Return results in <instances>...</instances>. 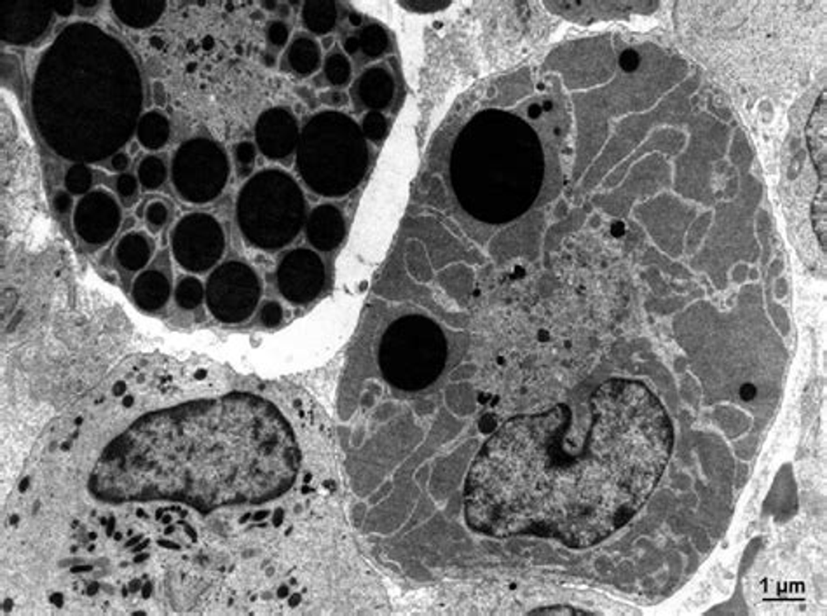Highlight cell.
I'll list each match as a JSON object with an SVG mask.
<instances>
[{"label":"cell","mask_w":827,"mask_h":616,"mask_svg":"<svg viewBox=\"0 0 827 616\" xmlns=\"http://www.w3.org/2000/svg\"><path fill=\"white\" fill-rule=\"evenodd\" d=\"M262 287L254 269L239 260H229L213 271L207 283V304L222 323H241L254 315Z\"/></svg>","instance_id":"obj_9"},{"label":"cell","mask_w":827,"mask_h":616,"mask_svg":"<svg viewBox=\"0 0 827 616\" xmlns=\"http://www.w3.org/2000/svg\"><path fill=\"white\" fill-rule=\"evenodd\" d=\"M138 142L149 150L165 147L170 140V121L157 110L140 117L136 126Z\"/></svg>","instance_id":"obj_22"},{"label":"cell","mask_w":827,"mask_h":616,"mask_svg":"<svg viewBox=\"0 0 827 616\" xmlns=\"http://www.w3.org/2000/svg\"><path fill=\"white\" fill-rule=\"evenodd\" d=\"M349 20H351V23H353L355 26H358V25L361 23V18L358 16V15H351V16H349Z\"/></svg>","instance_id":"obj_43"},{"label":"cell","mask_w":827,"mask_h":616,"mask_svg":"<svg viewBox=\"0 0 827 616\" xmlns=\"http://www.w3.org/2000/svg\"><path fill=\"white\" fill-rule=\"evenodd\" d=\"M806 144L808 152L813 161V167L821 175L822 182H826L827 173V142H826V91L815 102L812 116L806 126Z\"/></svg>","instance_id":"obj_18"},{"label":"cell","mask_w":827,"mask_h":616,"mask_svg":"<svg viewBox=\"0 0 827 616\" xmlns=\"http://www.w3.org/2000/svg\"><path fill=\"white\" fill-rule=\"evenodd\" d=\"M526 112L486 106L458 131L449 180L465 212L489 226H505L541 196L549 163L545 142Z\"/></svg>","instance_id":"obj_4"},{"label":"cell","mask_w":827,"mask_h":616,"mask_svg":"<svg viewBox=\"0 0 827 616\" xmlns=\"http://www.w3.org/2000/svg\"><path fill=\"white\" fill-rule=\"evenodd\" d=\"M171 248L176 262L186 271L205 273L224 254V229L208 213H189L175 226L171 233Z\"/></svg>","instance_id":"obj_10"},{"label":"cell","mask_w":827,"mask_h":616,"mask_svg":"<svg viewBox=\"0 0 827 616\" xmlns=\"http://www.w3.org/2000/svg\"><path fill=\"white\" fill-rule=\"evenodd\" d=\"M360 49L368 58H378L386 53L389 39L381 25H368L361 30Z\"/></svg>","instance_id":"obj_27"},{"label":"cell","mask_w":827,"mask_h":616,"mask_svg":"<svg viewBox=\"0 0 827 616\" xmlns=\"http://www.w3.org/2000/svg\"><path fill=\"white\" fill-rule=\"evenodd\" d=\"M91 184H93V175H91V170L83 163H77L70 170L66 171L65 186H66L68 192L85 194V192L89 191Z\"/></svg>","instance_id":"obj_29"},{"label":"cell","mask_w":827,"mask_h":616,"mask_svg":"<svg viewBox=\"0 0 827 616\" xmlns=\"http://www.w3.org/2000/svg\"><path fill=\"white\" fill-rule=\"evenodd\" d=\"M402 7H405L407 11H412V13H421V15H426V13H437V11H442L450 5L449 0H402L398 2Z\"/></svg>","instance_id":"obj_32"},{"label":"cell","mask_w":827,"mask_h":616,"mask_svg":"<svg viewBox=\"0 0 827 616\" xmlns=\"http://www.w3.org/2000/svg\"><path fill=\"white\" fill-rule=\"evenodd\" d=\"M170 281L161 271H146L135 279L133 298L144 311L161 309L170 298Z\"/></svg>","instance_id":"obj_20"},{"label":"cell","mask_w":827,"mask_h":616,"mask_svg":"<svg viewBox=\"0 0 827 616\" xmlns=\"http://www.w3.org/2000/svg\"><path fill=\"white\" fill-rule=\"evenodd\" d=\"M323 100H325L327 104H330V106H344V104H346V95L332 91V93H327V95L323 96Z\"/></svg>","instance_id":"obj_40"},{"label":"cell","mask_w":827,"mask_h":616,"mask_svg":"<svg viewBox=\"0 0 827 616\" xmlns=\"http://www.w3.org/2000/svg\"><path fill=\"white\" fill-rule=\"evenodd\" d=\"M551 13L571 22L589 23L594 20L625 18L632 13L648 15L658 7L657 2H547Z\"/></svg>","instance_id":"obj_15"},{"label":"cell","mask_w":827,"mask_h":616,"mask_svg":"<svg viewBox=\"0 0 827 616\" xmlns=\"http://www.w3.org/2000/svg\"><path fill=\"white\" fill-rule=\"evenodd\" d=\"M142 104V77L133 55L91 23L65 28L44 53L32 85V112L45 144L83 165L126 146Z\"/></svg>","instance_id":"obj_3"},{"label":"cell","mask_w":827,"mask_h":616,"mask_svg":"<svg viewBox=\"0 0 827 616\" xmlns=\"http://www.w3.org/2000/svg\"><path fill=\"white\" fill-rule=\"evenodd\" d=\"M53 4L37 0H5L0 4V37L5 44L26 45L37 41L53 20Z\"/></svg>","instance_id":"obj_12"},{"label":"cell","mask_w":827,"mask_h":616,"mask_svg":"<svg viewBox=\"0 0 827 616\" xmlns=\"http://www.w3.org/2000/svg\"><path fill=\"white\" fill-rule=\"evenodd\" d=\"M205 287L197 278H184L175 290V300L182 309H196L205 300Z\"/></svg>","instance_id":"obj_26"},{"label":"cell","mask_w":827,"mask_h":616,"mask_svg":"<svg viewBox=\"0 0 827 616\" xmlns=\"http://www.w3.org/2000/svg\"><path fill=\"white\" fill-rule=\"evenodd\" d=\"M357 91L363 106L379 112L389 106L395 96L393 76L381 66L368 68L361 74L357 83Z\"/></svg>","instance_id":"obj_17"},{"label":"cell","mask_w":827,"mask_h":616,"mask_svg":"<svg viewBox=\"0 0 827 616\" xmlns=\"http://www.w3.org/2000/svg\"><path fill=\"white\" fill-rule=\"evenodd\" d=\"M287 58H288L290 68L298 76L308 77L318 70L319 62H321L319 45L309 37H298L290 44Z\"/></svg>","instance_id":"obj_24"},{"label":"cell","mask_w":827,"mask_h":616,"mask_svg":"<svg viewBox=\"0 0 827 616\" xmlns=\"http://www.w3.org/2000/svg\"><path fill=\"white\" fill-rule=\"evenodd\" d=\"M346 224L342 213L332 205H321L309 215L308 220V239L311 245L321 250H336L344 239Z\"/></svg>","instance_id":"obj_16"},{"label":"cell","mask_w":827,"mask_h":616,"mask_svg":"<svg viewBox=\"0 0 827 616\" xmlns=\"http://www.w3.org/2000/svg\"><path fill=\"white\" fill-rule=\"evenodd\" d=\"M166 9V2L163 0H114L112 2V11L121 22L136 28L144 30L149 28L154 23L159 22Z\"/></svg>","instance_id":"obj_19"},{"label":"cell","mask_w":827,"mask_h":616,"mask_svg":"<svg viewBox=\"0 0 827 616\" xmlns=\"http://www.w3.org/2000/svg\"><path fill=\"white\" fill-rule=\"evenodd\" d=\"M672 450L674 426L651 388L610 379L592 393L583 429L570 405L557 404L489 437L468 470V526L492 538L594 547L644 507Z\"/></svg>","instance_id":"obj_1"},{"label":"cell","mask_w":827,"mask_h":616,"mask_svg":"<svg viewBox=\"0 0 827 616\" xmlns=\"http://www.w3.org/2000/svg\"><path fill=\"white\" fill-rule=\"evenodd\" d=\"M294 431L248 393L159 412L108 447L93 475L106 500H178L208 511L285 494L298 477Z\"/></svg>","instance_id":"obj_2"},{"label":"cell","mask_w":827,"mask_h":616,"mask_svg":"<svg viewBox=\"0 0 827 616\" xmlns=\"http://www.w3.org/2000/svg\"><path fill=\"white\" fill-rule=\"evenodd\" d=\"M288 37H290V28H288V25H285L283 22H273L269 25V28H267V39H269V43L273 44V45H276V47L285 45L287 41H288Z\"/></svg>","instance_id":"obj_35"},{"label":"cell","mask_w":827,"mask_h":616,"mask_svg":"<svg viewBox=\"0 0 827 616\" xmlns=\"http://www.w3.org/2000/svg\"><path fill=\"white\" fill-rule=\"evenodd\" d=\"M447 360L442 328L425 315L395 319L379 342L382 378L403 391H421L435 383Z\"/></svg>","instance_id":"obj_7"},{"label":"cell","mask_w":827,"mask_h":616,"mask_svg":"<svg viewBox=\"0 0 827 616\" xmlns=\"http://www.w3.org/2000/svg\"><path fill=\"white\" fill-rule=\"evenodd\" d=\"M138 178H140V184L144 186V189H149V191L159 189L166 180L165 161L157 156H147L138 167Z\"/></svg>","instance_id":"obj_25"},{"label":"cell","mask_w":827,"mask_h":616,"mask_svg":"<svg viewBox=\"0 0 827 616\" xmlns=\"http://www.w3.org/2000/svg\"><path fill=\"white\" fill-rule=\"evenodd\" d=\"M234 156H236V165H237V173L241 177H247L255 165V152L254 144L250 142H241L236 150H234Z\"/></svg>","instance_id":"obj_31"},{"label":"cell","mask_w":827,"mask_h":616,"mask_svg":"<svg viewBox=\"0 0 827 616\" xmlns=\"http://www.w3.org/2000/svg\"><path fill=\"white\" fill-rule=\"evenodd\" d=\"M98 2L96 0H79V5L83 7H95Z\"/></svg>","instance_id":"obj_42"},{"label":"cell","mask_w":827,"mask_h":616,"mask_svg":"<svg viewBox=\"0 0 827 616\" xmlns=\"http://www.w3.org/2000/svg\"><path fill=\"white\" fill-rule=\"evenodd\" d=\"M260 321L266 325V327H276L283 321V309L277 302H267L262 309H260Z\"/></svg>","instance_id":"obj_36"},{"label":"cell","mask_w":827,"mask_h":616,"mask_svg":"<svg viewBox=\"0 0 827 616\" xmlns=\"http://www.w3.org/2000/svg\"><path fill=\"white\" fill-rule=\"evenodd\" d=\"M127 165H129V157H127L125 152H117V154H114V156H112V159H110V167H112V170H126Z\"/></svg>","instance_id":"obj_39"},{"label":"cell","mask_w":827,"mask_h":616,"mask_svg":"<svg viewBox=\"0 0 827 616\" xmlns=\"http://www.w3.org/2000/svg\"><path fill=\"white\" fill-rule=\"evenodd\" d=\"M325 77L332 86L348 85V81L351 77L349 60L340 53L330 55L325 62Z\"/></svg>","instance_id":"obj_28"},{"label":"cell","mask_w":827,"mask_h":616,"mask_svg":"<svg viewBox=\"0 0 827 616\" xmlns=\"http://www.w3.org/2000/svg\"><path fill=\"white\" fill-rule=\"evenodd\" d=\"M344 49H346V53L355 55V53L360 49V39H358V37H348V39L344 41Z\"/></svg>","instance_id":"obj_41"},{"label":"cell","mask_w":827,"mask_h":616,"mask_svg":"<svg viewBox=\"0 0 827 616\" xmlns=\"http://www.w3.org/2000/svg\"><path fill=\"white\" fill-rule=\"evenodd\" d=\"M116 189H117V194L121 196V199H125L126 203H129L136 196L138 182H136V178L133 175L123 173V175H119V178L116 182Z\"/></svg>","instance_id":"obj_34"},{"label":"cell","mask_w":827,"mask_h":616,"mask_svg":"<svg viewBox=\"0 0 827 616\" xmlns=\"http://www.w3.org/2000/svg\"><path fill=\"white\" fill-rule=\"evenodd\" d=\"M304 220V194L285 171H260L239 192L237 224L245 239L257 248L287 247L298 237Z\"/></svg>","instance_id":"obj_6"},{"label":"cell","mask_w":827,"mask_h":616,"mask_svg":"<svg viewBox=\"0 0 827 616\" xmlns=\"http://www.w3.org/2000/svg\"><path fill=\"white\" fill-rule=\"evenodd\" d=\"M276 279L283 298L306 304L319 296L325 285V266L315 252L298 248L281 258Z\"/></svg>","instance_id":"obj_11"},{"label":"cell","mask_w":827,"mask_h":616,"mask_svg":"<svg viewBox=\"0 0 827 616\" xmlns=\"http://www.w3.org/2000/svg\"><path fill=\"white\" fill-rule=\"evenodd\" d=\"M302 20L309 32L317 35L328 34L338 22V5L328 0H311L302 5Z\"/></svg>","instance_id":"obj_23"},{"label":"cell","mask_w":827,"mask_h":616,"mask_svg":"<svg viewBox=\"0 0 827 616\" xmlns=\"http://www.w3.org/2000/svg\"><path fill=\"white\" fill-rule=\"evenodd\" d=\"M361 131H363L365 138H368L372 142H379L386 136V131H388L386 117L378 110H370L361 123Z\"/></svg>","instance_id":"obj_30"},{"label":"cell","mask_w":827,"mask_h":616,"mask_svg":"<svg viewBox=\"0 0 827 616\" xmlns=\"http://www.w3.org/2000/svg\"><path fill=\"white\" fill-rule=\"evenodd\" d=\"M266 9H276V2H264L262 4Z\"/></svg>","instance_id":"obj_44"},{"label":"cell","mask_w":827,"mask_h":616,"mask_svg":"<svg viewBox=\"0 0 827 616\" xmlns=\"http://www.w3.org/2000/svg\"><path fill=\"white\" fill-rule=\"evenodd\" d=\"M300 131L294 114L283 106L266 110L255 126V140L267 159L281 161L298 149Z\"/></svg>","instance_id":"obj_14"},{"label":"cell","mask_w":827,"mask_h":616,"mask_svg":"<svg viewBox=\"0 0 827 616\" xmlns=\"http://www.w3.org/2000/svg\"><path fill=\"white\" fill-rule=\"evenodd\" d=\"M176 192L189 203H210L224 191L229 178V159L224 149L208 138L182 144L171 163Z\"/></svg>","instance_id":"obj_8"},{"label":"cell","mask_w":827,"mask_h":616,"mask_svg":"<svg viewBox=\"0 0 827 616\" xmlns=\"http://www.w3.org/2000/svg\"><path fill=\"white\" fill-rule=\"evenodd\" d=\"M368 159L363 131L342 112H319L302 128L298 175L319 196L340 197L355 191L367 173Z\"/></svg>","instance_id":"obj_5"},{"label":"cell","mask_w":827,"mask_h":616,"mask_svg":"<svg viewBox=\"0 0 827 616\" xmlns=\"http://www.w3.org/2000/svg\"><path fill=\"white\" fill-rule=\"evenodd\" d=\"M152 256L149 239L140 233H129L117 243L116 258L126 271H138L147 266Z\"/></svg>","instance_id":"obj_21"},{"label":"cell","mask_w":827,"mask_h":616,"mask_svg":"<svg viewBox=\"0 0 827 616\" xmlns=\"http://www.w3.org/2000/svg\"><path fill=\"white\" fill-rule=\"evenodd\" d=\"M74 226L87 245H104L121 226L117 201L106 191L86 194L74 213Z\"/></svg>","instance_id":"obj_13"},{"label":"cell","mask_w":827,"mask_h":616,"mask_svg":"<svg viewBox=\"0 0 827 616\" xmlns=\"http://www.w3.org/2000/svg\"><path fill=\"white\" fill-rule=\"evenodd\" d=\"M53 4V11L60 16H70L74 13V2L72 0H56V2H51Z\"/></svg>","instance_id":"obj_38"},{"label":"cell","mask_w":827,"mask_h":616,"mask_svg":"<svg viewBox=\"0 0 827 616\" xmlns=\"http://www.w3.org/2000/svg\"><path fill=\"white\" fill-rule=\"evenodd\" d=\"M53 205H55L56 212L66 213L70 210V207H72V197H70L66 192H58V194L55 196Z\"/></svg>","instance_id":"obj_37"},{"label":"cell","mask_w":827,"mask_h":616,"mask_svg":"<svg viewBox=\"0 0 827 616\" xmlns=\"http://www.w3.org/2000/svg\"><path fill=\"white\" fill-rule=\"evenodd\" d=\"M146 220L152 229H159L168 220V207L163 201H152L146 210Z\"/></svg>","instance_id":"obj_33"}]
</instances>
